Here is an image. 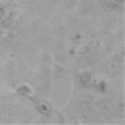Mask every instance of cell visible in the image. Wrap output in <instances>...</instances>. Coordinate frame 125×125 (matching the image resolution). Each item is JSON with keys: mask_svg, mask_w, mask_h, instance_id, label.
Segmentation results:
<instances>
[{"mask_svg": "<svg viewBox=\"0 0 125 125\" xmlns=\"http://www.w3.org/2000/svg\"><path fill=\"white\" fill-rule=\"evenodd\" d=\"M37 109H39V112H41L42 115H49V112H51V109H49V106H47L46 102H41L37 106Z\"/></svg>", "mask_w": 125, "mask_h": 125, "instance_id": "1", "label": "cell"}, {"mask_svg": "<svg viewBox=\"0 0 125 125\" xmlns=\"http://www.w3.org/2000/svg\"><path fill=\"white\" fill-rule=\"evenodd\" d=\"M80 80H81L83 83H88L89 81V73H83L81 76H80Z\"/></svg>", "mask_w": 125, "mask_h": 125, "instance_id": "2", "label": "cell"}, {"mask_svg": "<svg viewBox=\"0 0 125 125\" xmlns=\"http://www.w3.org/2000/svg\"><path fill=\"white\" fill-rule=\"evenodd\" d=\"M18 91H20V93H23V94H29V93H31V91H29V89L26 88V86H21V88H20Z\"/></svg>", "mask_w": 125, "mask_h": 125, "instance_id": "3", "label": "cell"}]
</instances>
